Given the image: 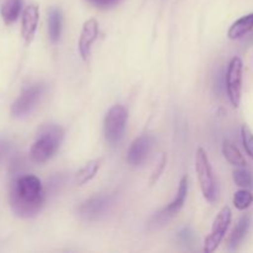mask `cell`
Returning a JSON list of instances; mask_svg holds the SVG:
<instances>
[{
	"label": "cell",
	"instance_id": "20",
	"mask_svg": "<svg viewBox=\"0 0 253 253\" xmlns=\"http://www.w3.org/2000/svg\"><path fill=\"white\" fill-rule=\"evenodd\" d=\"M234 182L239 187L249 189V188H251L253 185L252 173L250 170L245 169L244 167L237 168L236 170H234Z\"/></svg>",
	"mask_w": 253,
	"mask_h": 253
},
{
	"label": "cell",
	"instance_id": "13",
	"mask_svg": "<svg viewBox=\"0 0 253 253\" xmlns=\"http://www.w3.org/2000/svg\"><path fill=\"white\" fill-rule=\"evenodd\" d=\"M250 226H251V217L250 215H244V216L240 217V220L237 221L236 226L232 230L231 235L229 237V249L230 250H236L240 246L242 241H244L245 236L249 232Z\"/></svg>",
	"mask_w": 253,
	"mask_h": 253
},
{
	"label": "cell",
	"instance_id": "7",
	"mask_svg": "<svg viewBox=\"0 0 253 253\" xmlns=\"http://www.w3.org/2000/svg\"><path fill=\"white\" fill-rule=\"evenodd\" d=\"M232 212L229 207H224L216 215L212 224L211 231H210L209 236L205 239L204 241V252L211 253L219 247L221 241L224 240L225 235H226L227 229H229L230 224H231Z\"/></svg>",
	"mask_w": 253,
	"mask_h": 253
},
{
	"label": "cell",
	"instance_id": "16",
	"mask_svg": "<svg viewBox=\"0 0 253 253\" xmlns=\"http://www.w3.org/2000/svg\"><path fill=\"white\" fill-rule=\"evenodd\" d=\"M101 162H103L101 158H96V160L89 161L83 168H81L76 174L77 184L83 185L85 184V183H88L89 180L93 179V178L96 175V173H98L99 168H100Z\"/></svg>",
	"mask_w": 253,
	"mask_h": 253
},
{
	"label": "cell",
	"instance_id": "3",
	"mask_svg": "<svg viewBox=\"0 0 253 253\" xmlns=\"http://www.w3.org/2000/svg\"><path fill=\"white\" fill-rule=\"evenodd\" d=\"M195 172H197L200 189L204 198L208 202L214 203L217 195L216 182H215L209 157L202 147L198 148L195 153Z\"/></svg>",
	"mask_w": 253,
	"mask_h": 253
},
{
	"label": "cell",
	"instance_id": "15",
	"mask_svg": "<svg viewBox=\"0 0 253 253\" xmlns=\"http://www.w3.org/2000/svg\"><path fill=\"white\" fill-rule=\"evenodd\" d=\"M22 1L21 0H5L0 9L2 20L6 25H11L19 19V15L21 12Z\"/></svg>",
	"mask_w": 253,
	"mask_h": 253
},
{
	"label": "cell",
	"instance_id": "2",
	"mask_svg": "<svg viewBox=\"0 0 253 253\" xmlns=\"http://www.w3.org/2000/svg\"><path fill=\"white\" fill-rule=\"evenodd\" d=\"M63 128L56 124L44 125L40 128L37 138L30 148V158L37 165L46 163L58 151L63 141Z\"/></svg>",
	"mask_w": 253,
	"mask_h": 253
},
{
	"label": "cell",
	"instance_id": "8",
	"mask_svg": "<svg viewBox=\"0 0 253 253\" xmlns=\"http://www.w3.org/2000/svg\"><path fill=\"white\" fill-rule=\"evenodd\" d=\"M44 93L43 84H34L22 89L19 98L14 101L11 106V114L15 118H21L27 115L36 108L37 103Z\"/></svg>",
	"mask_w": 253,
	"mask_h": 253
},
{
	"label": "cell",
	"instance_id": "23",
	"mask_svg": "<svg viewBox=\"0 0 253 253\" xmlns=\"http://www.w3.org/2000/svg\"><path fill=\"white\" fill-rule=\"evenodd\" d=\"M166 162H167V160H166V155H165V153H162V156H161L160 163L157 165L158 167H156L155 172H153V174H152V179H151V183H152V184L156 182V180L158 179V178H160L161 173H162L163 168H165Z\"/></svg>",
	"mask_w": 253,
	"mask_h": 253
},
{
	"label": "cell",
	"instance_id": "17",
	"mask_svg": "<svg viewBox=\"0 0 253 253\" xmlns=\"http://www.w3.org/2000/svg\"><path fill=\"white\" fill-rule=\"evenodd\" d=\"M222 155H224L225 160L232 166H236V167H246L247 162L245 160L244 155L240 152L239 148L234 145L230 141H224L222 143Z\"/></svg>",
	"mask_w": 253,
	"mask_h": 253
},
{
	"label": "cell",
	"instance_id": "10",
	"mask_svg": "<svg viewBox=\"0 0 253 253\" xmlns=\"http://www.w3.org/2000/svg\"><path fill=\"white\" fill-rule=\"evenodd\" d=\"M153 147V137L150 135H142L140 137L136 138L132 143H131L130 148L127 151V162L133 167H138V166L143 165L146 160L150 156L151 151Z\"/></svg>",
	"mask_w": 253,
	"mask_h": 253
},
{
	"label": "cell",
	"instance_id": "1",
	"mask_svg": "<svg viewBox=\"0 0 253 253\" xmlns=\"http://www.w3.org/2000/svg\"><path fill=\"white\" fill-rule=\"evenodd\" d=\"M43 203V187L36 175H22L15 180L10 192V207L15 215L24 219L36 216Z\"/></svg>",
	"mask_w": 253,
	"mask_h": 253
},
{
	"label": "cell",
	"instance_id": "5",
	"mask_svg": "<svg viewBox=\"0 0 253 253\" xmlns=\"http://www.w3.org/2000/svg\"><path fill=\"white\" fill-rule=\"evenodd\" d=\"M188 195V177L184 175L182 178L179 183V187H178V192L175 198L173 199L172 203L167 205L166 208H163L161 211L156 212L152 216V219L148 222V226H150V230H157L160 227L165 226L175 214H178L180 209L184 205L185 199H187Z\"/></svg>",
	"mask_w": 253,
	"mask_h": 253
},
{
	"label": "cell",
	"instance_id": "11",
	"mask_svg": "<svg viewBox=\"0 0 253 253\" xmlns=\"http://www.w3.org/2000/svg\"><path fill=\"white\" fill-rule=\"evenodd\" d=\"M99 36V24L95 19H89L84 22L79 36L78 48L84 62H89L91 54V47Z\"/></svg>",
	"mask_w": 253,
	"mask_h": 253
},
{
	"label": "cell",
	"instance_id": "22",
	"mask_svg": "<svg viewBox=\"0 0 253 253\" xmlns=\"http://www.w3.org/2000/svg\"><path fill=\"white\" fill-rule=\"evenodd\" d=\"M88 1L93 4L94 6L100 7V9H110V7L120 4L121 0H88Z\"/></svg>",
	"mask_w": 253,
	"mask_h": 253
},
{
	"label": "cell",
	"instance_id": "12",
	"mask_svg": "<svg viewBox=\"0 0 253 253\" xmlns=\"http://www.w3.org/2000/svg\"><path fill=\"white\" fill-rule=\"evenodd\" d=\"M40 20V10L36 4L25 7L21 17V36L25 43L29 44L34 40Z\"/></svg>",
	"mask_w": 253,
	"mask_h": 253
},
{
	"label": "cell",
	"instance_id": "19",
	"mask_svg": "<svg viewBox=\"0 0 253 253\" xmlns=\"http://www.w3.org/2000/svg\"><path fill=\"white\" fill-rule=\"evenodd\" d=\"M234 205L239 210H246L251 207L253 203V194L246 188L237 190L234 194Z\"/></svg>",
	"mask_w": 253,
	"mask_h": 253
},
{
	"label": "cell",
	"instance_id": "9",
	"mask_svg": "<svg viewBox=\"0 0 253 253\" xmlns=\"http://www.w3.org/2000/svg\"><path fill=\"white\" fill-rule=\"evenodd\" d=\"M113 202L114 198L111 195H95V197H91L90 199L85 200L78 208V212L84 220L93 221L105 214Z\"/></svg>",
	"mask_w": 253,
	"mask_h": 253
},
{
	"label": "cell",
	"instance_id": "4",
	"mask_svg": "<svg viewBox=\"0 0 253 253\" xmlns=\"http://www.w3.org/2000/svg\"><path fill=\"white\" fill-rule=\"evenodd\" d=\"M127 123V110L123 105H114L106 113L104 119V135L111 145H116L123 140Z\"/></svg>",
	"mask_w": 253,
	"mask_h": 253
},
{
	"label": "cell",
	"instance_id": "18",
	"mask_svg": "<svg viewBox=\"0 0 253 253\" xmlns=\"http://www.w3.org/2000/svg\"><path fill=\"white\" fill-rule=\"evenodd\" d=\"M62 12L57 7H52L48 11V35L52 42H57L61 37Z\"/></svg>",
	"mask_w": 253,
	"mask_h": 253
},
{
	"label": "cell",
	"instance_id": "6",
	"mask_svg": "<svg viewBox=\"0 0 253 253\" xmlns=\"http://www.w3.org/2000/svg\"><path fill=\"white\" fill-rule=\"evenodd\" d=\"M242 71H244V63H242L241 58L234 57L227 66L225 83H226L227 95L235 108H239L240 103H241Z\"/></svg>",
	"mask_w": 253,
	"mask_h": 253
},
{
	"label": "cell",
	"instance_id": "21",
	"mask_svg": "<svg viewBox=\"0 0 253 253\" xmlns=\"http://www.w3.org/2000/svg\"><path fill=\"white\" fill-rule=\"evenodd\" d=\"M242 145L247 155L253 160V133L247 125H242L241 127Z\"/></svg>",
	"mask_w": 253,
	"mask_h": 253
},
{
	"label": "cell",
	"instance_id": "14",
	"mask_svg": "<svg viewBox=\"0 0 253 253\" xmlns=\"http://www.w3.org/2000/svg\"><path fill=\"white\" fill-rule=\"evenodd\" d=\"M253 30V12L252 14L245 15V16L240 17L239 20L234 22L230 26L227 36L231 40H239L244 37L245 35L249 34L250 31Z\"/></svg>",
	"mask_w": 253,
	"mask_h": 253
}]
</instances>
